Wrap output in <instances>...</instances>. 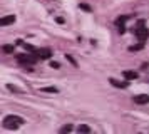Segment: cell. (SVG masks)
<instances>
[{
	"instance_id": "obj_8",
	"label": "cell",
	"mask_w": 149,
	"mask_h": 134,
	"mask_svg": "<svg viewBox=\"0 0 149 134\" xmlns=\"http://www.w3.org/2000/svg\"><path fill=\"white\" fill-rule=\"evenodd\" d=\"M109 82H111V84H112L114 87H121V89H126V87H127V82H121V80L112 79V77L109 79Z\"/></svg>"
},
{
	"instance_id": "obj_3",
	"label": "cell",
	"mask_w": 149,
	"mask_h": 134,
	"mask_svg": "<svg viewBox=\"0 0 149 134\" xmlns=\"http://www.w3.org/2000/svg\"><path fill=\"white\" fill-rule=\"evenodd\" d=\"M17 60L20 64H25V66H34L35 62H37V57H34V55H25V54H19L17 55Z\"/></svg>"
},
{
	"instance_id": "obj_11",
	"label": "cell",
	"mask_w": 149,
	"mask_h": 134,
	"mask_svg": "<svg viewBox=\"0 0 149 134\" xmlns=\"http://www.w3.org/2000/svg\"><path fill=\"white\" fill-rule=\"evenodd\" d=\"M77 131H79V133H91V127H89L87 124H81V126L77 127Z\"/></svg>"
},
{
	"instance_id": "obj_12",
	"label": "cell",
	"mask_w": 149,
	"mask_h": 134,
	"mask_svg": "<svg viewBox=\"0 0 149 134\" xmlns=\"http://www.w3.org/2000/svg\"><path fill=\"white\" fill-rule=\"evenodd\" d=\"M74 127H72V124H65V126H62L61 127V133H70Z\"/></svg>"
},
{
	"instance_id": "obj_9",
	"label": "cell",
	"mask_w": 149,
	"mask_h": 134,
	"mask_svg": "<svg viewBox=\"0 0 149 134\" xmlns=\"http://www.w3.org/2000/svg\"><path fill=\"white\" fill-rule=\"evenodd\" d=\"M2 52H3V54H14L15 52V47L10 45V44H5V45H2Z\"/></svg>"
},
{
	"instance_id": "obj_10",
	"label": "cell",
	"mask_w": 149,
	"mask_h": 134,
	"mask_svg": "<svg viewBox=\"0 0 149 134\" xmlns=\"http://www.w3.org/2000/svg\"><path fill=\"white\" fill-rule=\"evenodd\" d=\"M40 92H49V94H57L59 92V89L57 87H40Z\"/></svg>"
},
{
	"instance_id": "obj_16",
	"label": "cell",
	"mask_w": 149,
	"mask_h": 134,
	"mask_svg": "<svg viewBox=\"0 0 149 134\" xmlns=\"http://www.w3.org/2000/svg\"><path fill=\"white\" fill-rule=\"evenodd\" d=\"M22 45L25 47V49H27L29 52H35V49H34V47H32V45H29V44H24V42H22Z\"/></svg>"
},
{
	"instance_id": "obj_5",
	"label": "cell",
	"mask_w": 149,
	"mask_h": 134,
	"mask_svg": "<svg viewBox=\"0 0 149 134\" xmlns=\"http://www.w3.org/2000/svg\"><path fill=\"white\" fill-rule=\"evenodd\" d=\"M132 100H134L136 104H149V96H146V94H139V96H134Z\"/></svg>"
},
{
	"instance_id": "obj_14",
	"label": "cell",
	"mask_w": 149,
	"mask_h": 134,
	"mask_svg": "<svg viewBox=\"0 0 149 134\" xmlns=\"http://www.w3.org/2000/svg\"><path fill=\"white\" fill-rule=\"evenodd\" d=\"M82 8V10H86V12H92V8H91V7L89 5H86V3H81V5H79Z\"/></svg>"
},
{
	"instance_id": "obj_4",
	"label": "cell",
	"mask_w": 149,
	"mask_h": 134,
	"mask_svg": "<svg viewBox=\"0 0 149 134\" xmlns=\"http://www.w3.org/2000/svg\"><path fill=\"white\" fill-rule=\"evenodd\" d=\"M35 55H37V59H42V60H47L50 59V55H52V50L50 49H39V50H35Z\"/></svg>"
},
{
	"instance_id": "obj_17",
	"label": "cell",
	"mask_w": 149,
	"mask_h": 134,
	"mask_svg": "<svg viewBox=\"0 0 149 134\" xmlns=\"http://www.w3.org/2000/svg\"><path fill=\"white\" fill-rule=\"evenodd\" d=\"M50 67H52V69H59L61 64H59V62H50Z\"/></svg>"
},
{
	"instance_id": "obj_18",
	"label": "cell",
	"mask_w": 149,
	"mask_h": 134,
	"mask_svg": "<svg viewBox=\"0 0 149 134\" xmlns=\"http://www.w3.org/2000/svg\"><path fill=\"white\" fill-rule=\"evenodd\" d=\"M8 89H10V91H12V92H20V91H19V89H17V87H14V86H10V84H8Z\"/></svg>"
},
{
	"instance_id": "obj_7",
	"label": "cell",
	"mask_w": 149,
	"mask_h": 134,
	"mask_svg": "<svg viewBox=\"0 0 149 134\" xmlns=\"http://www.w3.org/2000/svg\"><path fill=\"white\" fill-rule=\"evenodd\" d=\"M124 79L126 80H134V79H137L139 75H137V72H134V70H124Z\"/></svg>"
},
{
	"instance_id": "obj_6",
	"label": "cell",
	"mask_w": 149,
	"mask_h": 134,
	"mask_svg": "<svg viewBox=\"0 0 149 134\" xmlns=\"http://www.w3.org/2000/svg\"><path fill=\"white\" fill-rule=\"evenodd\" d=\"M15 22V15H5V17H2L0 19V25L5 27V25H12Z\"/></svg>"
},
{
	"instance_id": "obj_2",
	"label": "cell",
	"mask_w": 149,
	"mask_h": 134,
	"mask_svg": "<svg viewBox=\"0 0 149 134\" xmlns=\"http://www.w3.org/2000/svg\"><path fill=\"white\" fill-rule=\"evenodd\" d=\"M139 29H136V37H137V39L141 40V42H144V40L148 39L149 37V29H146V27H144V22H139Z\"/></svg>"
},
{
	"instance_id": "obj_1",
	"label": "cell",
	"mask_w": 149,
	"mask_h": 134,
	"mask_svg": "<svg viewBox=\"0 0 149 134\" xmlns=\"http://www.w3.org/2000/svg\"><path fill=\"white\" fill-rule=\"evenodd\" d=\"M25 121L22 119L20 116H15V114H10V116H5V119H3V127L5 129H19V127L24 124Z\"/></svg>"
},
{
	"instance_id": "obj_13",
	"label": "cell",
	"mask_w": 149,
	"mask_h": 134,
	"mask_svg": "<svg viewBox=\"0 0 149 134\" xmlns=\"http://www.w3.org/2000/svg\"><path fill=\"white\" fill-rule=\"evenodd\" d=\"M65 59H67V60H69V62H70V64H72L74 67H77V62H75V59L72 57V55H70V54H65Z\"/></svg>"
},
{
	"instance_id": "obj_15",
	"label": "cell",
	"mask_w": 149,
	"mask_h": 134,
	"mask_svg": "<svg viewBox=\"0 0 149 134\" xmlns=\"http://www.w3.org/2000/svg\"><path fill=\"white\" fill-rule=\"evenodd\" d=\"M142 49V44H139V45H134V47H129V50L131 52H134V50H141Z\"/></svg>"
}]
</instances>
